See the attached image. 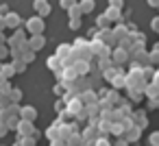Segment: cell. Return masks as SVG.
<instances>
[{"mask_svg": "<svg viewBox=\"0 0 159 146\" xmlns=\"http://www.w3.org/2000/svg\"><path fill=\"white\" fill-rule=\"evenodd\" d=\"M26 29H29L33 35H42V31H44V22H42V18H31V20L26 22Z\"/></svg>", "mask_w": 159, "mask_h": 146, "instance_id": "cell-1", "label": "cell"}, {"mask_svg": "<svg viewBox=\"0 0 159 146\" xmlns=\"http://www.w3.org/2000/svg\"><path fill=\"white\" fill-rule=\"evenodd\" d=\"M20 116H22V120L33 122V120H35V116H37V111H35L33 107H22V109H20Z\"/></svg>", "mask_w": 159, "mask_h": 146, "instance_id": "cell-2", "label": "cell"}, {"mask_svg": "<svg viewBox=\"0 0 159 146\" xmlns=\"http://www.w3.org/2000/svg\"><path fill=\"white\" fill-rule=\"evenodd\" d=\"M5 24H7L9 29H18V26H20V16H18V13H7Z\"/></svg>", "mask_w": 159, "mask_h": 146, "instance_id": "cell-3", "label": "cell"}, {"mask_svg": "<svg viewBox=\"0 0 159 146\" xmlns=\"http://www.w3.org/2000/svg\"><path fill=\"white\" fill-rule=\"evenodd\" d=\"M26 46H29L31 50H39V48L44 46V37H42V35H33V37H31V44H26Z\"/></svg>", "mask_w": 159, "mask_h": 146, "instance_id": "cell-4", "label": "cell"}, {"mask_svg": "<svg viewBox=\"0 0 159 146\" xmlns=\"http://www.w3.org/2000/svg\"><path fill=\"white\" fill-rule=\"evenodd\" d=\"M18 131H20L22 135H33V124H31V122H26V120H20Z\"/></svg>", "mask_w": 159, "mask_h": 146, "instance_id": "cell-5", "label": "cell"}, {"mask_svg": "<svg viewBox=\"0 0 159 146\" xmlns=\"http://www.w3.org/2000/svg\"><path fill=\"white\" fill-rule=\"evenodd\" d=\"M35 9H37L39 16H48L50 13V5L48 2H35Z\"/></svg>", "mask_w": 159, "mask_h": 146, "instance_id": "cell-6", "label": "cell"}, {"mask_svg": "<svg viewBox=\"0 0 159 146\" xmlns=\"http://www.w3.org/2000/svg\"><path fill=\"white\" fill-rule=\"evenodd\" d=\"M13 74H16V68H13V66H5V68H2V76H5V79H11Z\"/></svg>", "mask_w": 159, "mask_h": 146, "instance_id": "cell-7", "label": "cell"}, {"mask_svg": "<svg viewBox=\"0 0 159 146\" xmlns=\"http://www.w3.org/2000/svg\"><path fill=\"white\" fill-rule=\"evenodd\" d=\"M9 98H11V103H18V100L22 98V92H20V89H13V92L9 94Z\"/></svg>", "mask_w": 159, "mask_h": 146, "instance_id": "cell-8", "label": "cell"}, {"mask_svg": "<svg viewBox=\"0 0 159 146\" xmlns=\"http://www.w3.org/2000/svg\"><path fill=\"white\" fill-rule=\"evenodd\" d=\"M9 55V50H7V46H0V59H5Z\"/></svg>", "mask_w": 159, "mask_h": 146, "instance_id": "cell-9", "label": "cell"}, {"mask_svg": "<svg viewBox=\"0 0 159 146\" xmlns=\"http://www.w3.org/2000/svg\"><path fill=\"white\" fill-rule=\"evenodd\" d=\"M7 131H9V126H7V124H0V137L7 135Z\"/></svg>", "mask_w": 159, "mask_h": 146, "instance_id": "cell-10", "label": "cell"}, {"mask_svg": "<svg viewBox=\"0 0 159 146\" xmlns=\"http://www.w3.org/2000/svg\"><path fill=\"white\" fill-rule=\"evenodd\" d=\"M81 9H83V11H89V9H92V5H89V2H83V5H81Z\"/></svg>", "mask_w": 159, "mask_h": 146, "instance_id": "cell-11", "label": "cell"}, {"mask_svg": "<svg viewBox=\"0 0 159 146\" xmlns=\"http://www.w3.org/2000/svg\"><path fill=\"white\" fill-rule=\"evenodd\" d=\"M150 142H152V144H159V133H155V135L150 137Z\"/></svg>", "mask_w": 159, "mask_h": 146, "instance_id": "cell-12", "label": "cell"}, {"mask_svg": "<svg viewBox=\"0 0 159 146\" xmlns=\"http://www.w3.org/2000/svg\"><path fill=\"white\" fill-rule=\"evenodd\" d=\"M5 26H7V24H5V18H2V16H0V31H2Z\"/></svg>", "mask_w": 159, "mask_h": 146, "instance_id": "cell-13", "label": "cell"}]
</instances>
